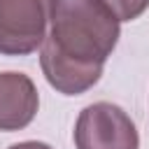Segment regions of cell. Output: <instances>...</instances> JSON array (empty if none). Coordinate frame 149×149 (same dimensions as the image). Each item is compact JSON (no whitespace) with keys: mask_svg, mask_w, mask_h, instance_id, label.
Returning <instances> with one entry per match:
<instances>
[{"mask_svg":"<svg viewBox=\"0 0 149 149\" xmlns=\"http://www.w3.org/2000/svg\"><path fill=\"white\" fill-rule=\"evenodd\" d=\"M119 23L102 0H51L44 40L79 65L102 68L116 47Z\"/></svg>","mask_w":149,"mask_h":149,"instance_id":"1","label":"cell"},{"mask_svg":"<svg viewBox=\"0 0 149 149\" xmlns=\"http://www.w3.org/2000/svg\"><path fill=\"white\" fill-rule=\"evenodd\" d=\"M51 0H0V54L26 56L49 33Z\"/></svg>","mask_w":149,"mask_h":149,"instance_id":"2","label":"cell"},{"mask_svg":"<svg viewBox=\"0 0 149 149\" xmlns=\"http://www.w3.org/2000/svg\"><path fill=\"white\" fill-rule=\"evenodd\" d=\"M77 149H137L133 119L112 102H93L81 109L74 126Z\"/></svg>","mask_w":149,"mask_h":149,"instance_id":"3","label":"cell"},{"mask_svg":"<svg viewBox=\"0 0 149 149\" xmlns=\"http://www.w3.org/2000/svg\"><path fill=\"white\" fill-rule=\"evenodd\" d=\"M37 88L23 72H0V130H21L37 114Z\"/></svg>","mask_w":149,"mask_h":149,"instance_id":"4","label":"cell"},{"mask_svg":"<svg viewBox=\"0 0 149 149\" xmlns=\"http://www.w3.org/2000/svg\"><path fill=\"white\" fill-rule=\"evenodd\" d=\"M40 63H42V72H44L47 81L65 95H79V93L88 91L102 74V68H86V65H79V63L61 56L47 40L42 42Z\"/></svg>","mask_w":149,"mask_h":149,"instance_id":"5","label":"cell"},{"mask_svg":"<svg viewBox=\"0 0 149 149\" xmlns=\"http://www.w3.org/2000/svg\"><path fill=\"white\" fill-rule=\"evenodd\" d=\"M119 21H133L137 19L147 7H149V0H102Z\"/></svg>","mask_w":149,"mask_h":149,"instance_id":"6","label":"cell"},{"mask_svg":"<svg viewBox=\"0 0 149 149\" xmlns=\"http://www.w3.org/2000/svg\"><path fill=\"white\" fill-rule=\"evenodd\" d=\"M9 149H51V147L44 142H19V144H12Z\"/></svg>","mask_w":149,"mask_h":149,"instance_id":"7","label":"cell"}]
</instances>
